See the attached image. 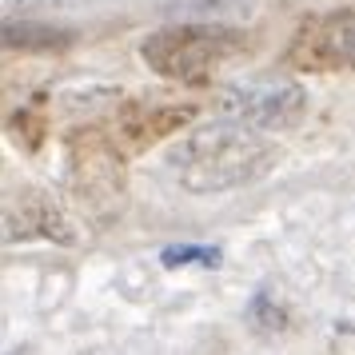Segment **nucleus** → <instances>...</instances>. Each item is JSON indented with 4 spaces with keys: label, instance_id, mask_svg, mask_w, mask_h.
Masks as SVG:
<instances>
[{
    "label": "nucleus",
    "instance_id": "nucleus-9",
    "mask_svg": "<svg viewBox=\"0 0 355 355\" xmlns=\"http://www.w3.org/2000/svg\"><path fill=\"white\" fill-rule=\"evenodd\" d=\"M8 136L24 152H36V148L44 144V136H49V116L40 112V108H17V112L8 116Z\"/></svg>",
    "mask_w": 355,
    "mask_h": 355
},
{
    "label": "nucleus",
    "instance_id": "nucleus-8",
    "mask_svg": "<svg viewBox=\"0 0 355 355\" xmlns=\"http://www.w3.org/2000/svg\"><path fill=\"white\" fill-rule=\"evenodd\" d=\"M72 33L49 28V24H4V49L17 52H64Z\"/></svg>",
    "mask_w": 355,
    "mask_h": 355
},
{
    "label": "nucleus",
    "instance_id": "nucleus-10",
    "mask_svg": "<svg viewBox=\"0 0 355 355\" xmlns=\"http://www.w3.org/2000/svg\"><path fill=\"white\" fill-rule=\"evenodd\" d=\"M164 268H188V263H200V268H220L224 263V252L220 248H200V243H172L160 252Z\"/></svg>",
    "mask_w": 355,
    "mask_h": 355
},
{
    "label": "nucleus",
    "instance_id": "nucleus-4",
    "mask_svg": "<svg viewBox=\"0 0 355 355\" xmlns=\"http://www.w3.org/2000/svg\"><path fill=\"white\" fill-rule=\"evenodd\" d=\"M295 72H355V12L307 17L284 49Z\"/></svg>",
    "mask_w": 355,
    "mask_h": 355
},
{
    "label": "nucleus",
    "instance_id": "nucleus-7",
    "mask_svg": "<svg viewBox=\"0 0 355 355\" xmlns=\"http://www.w3.org/2000/svg\"><path fill=\"white\" fill-rule=\"evenodd\" d=\"M200 108L196 104H160V100H132L116 112V136L132 148V152H144V148L160 144L164 136L188 128Z\"/></svg>",
    "mask_w": 355,
    "mask_h": 355
},
{
    "label": "nucleus",
    "instance_id": "nucleus-3",
    "mask_svg": "<svg viewBox=\"0 0 355 355\" xmlns=\"http://www.w3.org/2000/svg\"><path fill=\"white\" fill-rule=\"evenodd\" d=\"M68 156V192L76 200L80 216L92 224H112L124 211V196H128V168H124V152L112 140V132L84 124L72 128L64 140Z\"/></svg>",
    "mask_w": 355,
    "mask_h": 355
},
{
    "label": "nucleus",
    "instance_id": "nucleus-1",
    "mask_svg": "<svg viewBox=\"0 0 355 355\" xmlns=\"http://www.w3.org/2000/svg\"><path fill=\"white\" fill-rule=\"evenodd\" d=\"M275 160H279V152L272 140H263V132L236 124V120H220V124L192 132L172 152L176 180L196 196L252 184V180L268 176Z\"/></svg>",
    "mask_w": 355,
    "mask_h": 355
},
{
    "label": "nucleus",
    "instance_id": "nucleus-5",
    "mask_svg": "<svg viewBox=\"0 0 355 355\" xmlns=\"http://www.w3.org/2000/svg\"><path fill=\"white\" fill-rule=\"evenodd\" d=\"M307 108L304 88L295 84H256V88H236L224 100V116L236 124H248L256 132H279L300 124Z\"/></svg>",
    "mask_w": 355,
    "mask_h": 355
},
{
    "label": "nucleus",
    "instance_id": "nucleus-6",
    "mask_svg": "<svg viewBox=\"0 0 355 355\" xmlns=\"http://www.w3.org/2000/svg\"><path fill=\"white\" fill-rule=\"evenodd\" d=\"M4 240H52V243H76L72 220L64 208L40 188H24L4 204Z\"/></svg>",
    "mask_w": 355,
    "mask_h": 355
},
{
    "label": "nucleus",
    "instance_id": "nucleus-2",
    "mask_svg": "<svg viewBox=\"0 0 355 355\" xmlns=\"http://www.w3.org/2000/svg\"><path fill=\"white\" fill-rule=\"evenodd\" d=\"M248 52V36L227 24H168L140 40V60L176 84H208L227 60Z\"/></svg>",
    "mask_w": 355,
    "mask_h": 355
}]
</instances>
